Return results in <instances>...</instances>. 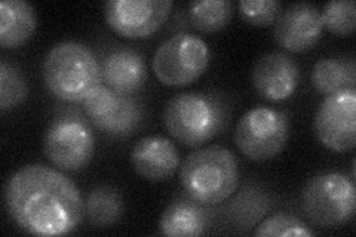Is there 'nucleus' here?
<instances>
[{"label":"nucleus","mask_w":356,"mask_h":237,"mask_svg":"<svg viewBox=\"0 0 356 237\" xmlns=\"http://www.w3.org/2000/svg\"><path fill=\"white\" fill-rule=\"evenodd\" d=\"M85 203V217L95 229L115 225L124 215V197L111 186H97L89 190Z\"/></svg>","instance_id":"obj_19"},{"label":"nucleus","mask_w":356,"mask_h":237,"mask_svg":"<svg viewBox=\"0 0 356 237\" xmlns=\"http://www.w3.org/2000/svg\"><path fill=\"white\" fill-rule=\"evenodd\" d=\"M300 203L312 224L324 229L339 227L355 215V181L340 172L315 175L306 183Z\"/></svg>","instance_id":"obj_5"},{"label":"nucleus","mask_w":356,"mask_h":237,"mask_svg":"<svg viewBox=\"0 0 356 237\" xmlns=\"http://www.w3.org/2000/svg\"><path fill=\"white\" fill-rule=\"evenodd\" d=\"M131 162L140 177L150 183H162L177 172L180 153L171 140L149 135L134 145Z\"/></svg>","instance_id":"obj_14"},{"label":"nucleus","mask_w":356,"mask_h":237,"mask_svg":"<svg viewBox=\"0 0 356 237\" xmlns=\"http://www.w3.org/2000/svg\"><path fill=\"white\" fill-rule=\"evenodd\" d=\"M83 110L92 125L115 140L136 135L146 122V107L138 98L97 86L83 101Z\"/></svg>","instance_id":"obj_9"},{"label":"nucleus","mask_w":356,"mask_h":237,"mask_svg":"<svg viewBox=\"0 0 356 237\" xmlns=\"http://www.w3.org/2000/svg\"><path fill=\"white\" fill-rule=\"evenodd\" d=\"M3 196L9 218L33 236L70 234L85 217V203L73 179L42 163L15 171L8 178Z\"/></svg>","instance_id":"obj_1"},{"label":"nucleus","mask_w":356,"mask_h":237,"mask_svg":"<svg viewBox=\"0 0 356 237\" xmlns=\"http://www.w3.org/2000/svg\"><path fill=\"white\" fill-rule=\"evenodd\" d=\"M270 200L259 187H245L241 193L232 200L229 212L233 222L243 227H251L269 211Z\"/></svg>","instance_id":"obj_21"},{"label":"nucleus","mask_w":356,"mask_h":237,"mask_svg":"<svg viewBox=\"0 0 356 237\" xmlns=\"http://www.w3.org/2000/svg\"><path fill=\"white\" fill-rule=\"evenodd\" d=\"M211 60V52L202 38L178 33L166 39L153 56V72L166 86L183 88L202 76Z\"/></svg>","instance_id":"obj_8"},{"label":"nucleus","mask_w":356,"mask_h":237,"mask_svg":"<svg viewBox=\"0 0 356 237\" xmlns=\"http://www.w3.org/2000/svg\"><path fill=\"white\" fill-rule=\"evenodd\" d=\"M312 85L321 95H331L343 89H355V60L344 56H328L319 60L312 69Z\"/></svg>","instance_id":"obj_18"},{"label":"nucleus","mask_w":356,"mask_h":237,"mask_svg":"<svg viewBox=\"0 0 356 237\" xmlns=\"http://www.w3.org/2000/svg\"><path fill=\"white\" fill-rule=\"evenodd\" d=\"M254 234L259 237L260 236L261 237H269V236L309 237V236H315V231L300 218L289 215V213L280 212L261 221L257 225V229H255Z\"/></svg>","instance_id":"obj_24"},{"label":"nucleus","mask_w":356,"mask_h":237,"mask_svg":"<svg viewBox=\"0 0 356 237\" xmlns=\"http://www.w3.org/2000/svg\"><path fill=\"white\" fill-rule=\"evenodd\" d=\"M180 179L186 195L204 205L214 206L236 191L239 163L226 147H202L186 157Z\"/></svg>","instance_id":"obj_4"},{"label":"nucleus","mask_w":356,"mask_h":237,"mask_svg":"<svg viewBox=\"0 0 356 237\" xmlns=\"http://www.w3.org/2000/svg\"><path fill=\"white\" fill-rule=\"evenodd\" d=\"M29 97V83L21 69L14 63H0V111L6 113L19 107Z\"/></svg>","instance_id":"obj_22"},{"label":"nucleus","mask_w":356,"mask_h":237,"mask_svg":"<svg viewBox=\"0 0 356 237\" xmlns=\"http://www.w3.org/2000/svg\"><path fill=\"white\" fill-rule=\"evenodd\" d=\"M233 17V3L230 0H195L188 3L191 24L202 33L220 31Z\"/></svg>","instance_id":"obj_20"},{"label":"nucleus","mask_w":356,"mask_h":237,"mask_svg":"<svg viewBox=\"0 0 356 237\" xmlns=\"http://www.w3.org/2000/svg\"><path fill=\"white\" fill-rule=\"evenodd\" d=\"M43 81L51 94L65 103H83L102 85V65L85 43L64 40L44 56Z\"/></svg>","instance_id":"obj_3"},{"label":"nucleus","mask_w":356,"mask_h":237,"mask_svg":"<svg viewBox=\"0 0 356 237\" xmlns=\"http://www.w3.org/2000/svg\"><path fill=\"white\" fill-rule=\"evenodd\" d=\"M209 224V206L184 193L165 208L159 221V230L163 236L193 237L205 234Z\"/></svg>","instance_id":"obj_16"},{"label":"nucleus","mask_w":356,"mask_h":237,"mask_svg":"<svg viewBox=\"0 0 356 237\" xmlns=\"http://www.w3.org/2000/svg\"><path fill=\"white\" fill-rule=\"evenodd\" d=\"M322 24L336 36H350L356 27V5L353 0H332L321 13Z\"/></svg>","instance_id":"obj_23"},{"label":"nucleus","mask_w":356,"mask_h":237,"mask_svg":"<svg viewBox=\"0 0 356 237\" xmlns=\"http://www.w3.org/2000/svg\"><path fill=\"white\" fill-rule=\"evenodd\" d=\"M38 27V14L26 0H3L0 3V44L14 49L24 44Z\"/></svg>","instance_id":"obj_17"},{"label":"nucleus","mask_w":356,"mask_h":237,"mask_svg":"<svg viewBox=\"0 0 356 237\" xmlns=\"http://www.w3.org/2000/svg\"><path fill=\"white\" fill-rule=\"evenodd\" d=\"M102 82L120 94L138 92L147 81V65L144 56L129 47L111 49L103 56Z\"/></svg>","instance_id":"obj_15"},{"label":"nucleus","mask_w":356,"mask_h":237,"mask_svg":"<svg viewBox=\"0 0 356 237\" xmlns=\"http://www.w3.org/2000/svg\"><path fill=\"white\" fill-rule=\"evenodd\" d=\"M43 152L48 161L60 171H82L94 157L95 135L79 113L64 111L47 128Z\"/></svg>","instance_id":"obj_6"},{"label":"nucleus","mask_w":356,"mask_h":237,"mask_svg":"<svg viewBox=\"0 0 356 237\" xmlns=\"http://www.w3.org/2000/svg\"><path fill=\"white\" fill-rule=\"evenodd\" d=\"M321 10L312 3H293L281 10L273 28L275 40L289 52H305L322 36Z\"/></svg>","instance_id":"obj_12"},{"label":"nucleus","mask_w":356,"mask_h":237,"mask_svg":"<svg viewBox=\"0 0 356 237\" xmlns=\"http://www.w3.org/2000/svg\"><path fill=\"white\" fill-rule=\"evenodd\" d=\"M229 107L213 91H188L174 95L163 108V125L186 147H200L225 129Z\"/></svg>","instance_id":"obj_2"},{"label":"nucleus","mask_w":356,"mask_h":237,"mask_svg":"<svg viewBox=\"0 0 356 237\" xmlns=\"http://www.w3.org/2000/svg\"><path fill=\"white\" fill-rule=\"evenodd\" d=\"M314 129L328 150L344 153L356 145V89L327 95L319 104Z\"/></svg>","instance_id":"obj_10"},{"label":"nucleus","mask_w":356,"mask_h":237,"mask_svg":"<svg viewBox=\"0 0 356 237\" xmlns=\"http://www.w3.org/2000/svg\"><path fill=\"white\" fill-rule=\"evenodd\" d=\"M255 91L269 101L291 98L300 83V67L291 55L270 52L255 63L252 70Z\"/></svg>","instance_id":"obj_13"},{"label":"nucleus","mask_w":356,"mask_h":237,"mask_svg":"<svg viewBox=\"0 0 356 237\" xmlns=\"http://www.w3.org/2000/svg\"><path fill=\"white\" fill-rule=\"evenodd\" d=\"M172 5V0H108L104 18L118 35L144 39L163 26Z\"/></svg>","instance_id":"obj_11"},{"label":"nucleus","mask_w":356,"mask_h":237,"mask_svg":"<svg viewBox=\"0 0 356 237\" xmlns=\"http://www.w3.org/2000/svg\"><path fill=\"white\" fill-rule=\"evenodd\" d=\"M280 0H241L239 10L242 18L255 27H269L275 24L281 14Z\"/></svg>","instance_id":"obj_25"},{"label":"nucleus","mask_w":356,"mask_h":237,"mask_svg":"<svg viewBox=\"0 0 356 237\" xmlns=\"http://www.w3.org/2000/svg\"><path fill=\"white\" fill-rule=\"evenodd\" d=\"M288 137L286 113L266 106H257L245 113L235 131L239 152L254 162L273 159L285 149Z\"/></svg>","instance_id":"obj_7"}]
</instances>
